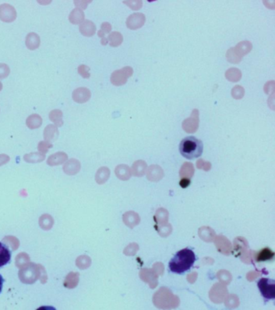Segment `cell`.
Returning a JSON list of instances; mask_svg holds the SVG:
<instances>
[{
    "mask_svg": "<svg viewBox=\"0 0 275 310\" xmlns=\"http://www.w3.org/2000/svg\"><path fill=\"white\" fill-rule=\"evenodd\" d=\"M59 131L55 125L49 124L44 130V138L47 141H52L58 139Z\"/></svg>",
    "mask_w": 275,
    "mask_h": 310,
    "instance_id": "9c48e42d",
    "label": "cell"
},
{
    "mask_svg": "<svg viewBox=\"0 0 275 310\" xmlns=\"http://www.w3.org/2000/svg\"><path fill=\"white\" fill-rule=\"evenodd\" d=\"M37 310H57L53 306H45L40 307Z\"/></svg>",
    "mask_w": 275,
    "mask_h": 310,
    "instance_id": "ac0fdd59",
    "label": "cell"
},
{
    "mask_svg": "<svg viewBox=\"0 0 275 310\" xmlns=\"http://www.w3.org/2000/svg\"><path fill=\"white\" fill-rule=\"evenodd\" d=\"M190 182V180L188 179H183L180 182V185H181L182 187H186V186H188Z\"/></svg>",
    "mask_w": 275,
    "mask_h": 310,
    "instance_id": "e0dca14e",
    "label": "cell"
},
{
    "mask_svg": "<svg viewBox=\"0 0 275 310\" xmlns=\"http://www.w3.org/2000/svg\"><path fill=\"white\" fill-rule=\"evenodd\" d=\"M10 68L7 64L0 63V79H5L10 74Z\"/></svg>",
    "mask_w": 275,
    "mask_h": 310,
    "instance_id": "5bb4252c",
    "label": "cell"
},
{
    "mask_svg": "<svg viewBox=\"0 0 275 310\" xmlns=\"http://www.w3.org/2000/svg\"><path fill=\"white\" fill-rule=\"evenodd\" d=\"M79 31L83 36L86 37H92L95 32V26L92 21H85L81 23L79 26Z\"/></svg>",
    "mask_w": 275,
    "mask_h": 310,
    "instance_id": "8fae6325",
    "label": "cell"
},
{
    "mask_svg": "<svg viewBox=\"0 0 275 310\" xmlns=\"http://www.w3.org/2000/svg\"><path fill=\"white\" fill-rule=\"evenodd\" d=\"M49 119L51 121L54 123V125L58 128V127H62L64 123L63 121V113H62L61 110H53L51 111L50 113L48 114Z\"/></svg>",
    "mask_w": 275,
    "mask_h": 310,
    "instance_id": "4fadbf2b",
    "label": "cell"
},
{
    "mask_svg": "<svg viewBox=\"0 0 275 310\" xmlns=\"http://www.w3.org/2000/svg\"><path fill=\"white\" fill-rule=\"evenodd\" d=\"M257 287L259 288L261 296L265 301L275 299V281L272 279L261 278L257 281Z\"/></svg>",
    "mask_w": 275,
    "mask_h": 310,
    "instance_id": "3957f363",
    "label": "cell"
},
{
    "mask_svg": "<svg viewBox=\"0 0 275 310\" xmlns=\"http://www.w3.org/2000/svg\"><path fill=\"white\" fill-rule=\"evenodd\" d=\"M4 278H3L2 275L0 274V293L2 292V288H3V284H4Z\"/></svg>",
    "mask_w": 275,
    "mask_h": 310,
    "instance_id": "ffe728a7",
    "label": "cell"
},
{
    "mask_svg": "<svg viewBox=\"0 0 275 310\" xmlns=\"http://www.w3.org/2000/svg\"><path fill=\"white\" fill-rule=\"evenodd\" d=\"M17 13L13 6L8 3L0 5V21L5 23H11L16 21Z\"/></svg>",
    "mask_w": 275,
    "mask_h": 310,
    "instance_id": "277c9868",
    "label": "cell"
},
{
    "mask_svg": "<svg viewBox=\"0 0 275 310\" xmlns=\"http://www.w3.org/2000/svg\"><path fill=\"white\" fill-rule=\"evenodd\" d=\"M74 4H75V6H77V7H82V8H86V7H87V3H84V2H80V1H75V2H74Z\"/></svg>",
    "mask_w": 275,
    "mask_h": 310,
    "instance_id": "d6986e66",
    "label": "cell"
},
{
    "mask_svg": "<svg viewBox=\"0 0 275 310\" xmlns=\"http://www.w3.org/2000/svg\"><path fill=\"white\" fill-rule=\"evenodd\" d=\"M72 98L76 103H84L91 98V92L85 87H80L73 90Z\"/></svg>",
    "mask_w": 275,
    "mask_h": 310,
    "instance_id": "52a82bcc",
    "label": "cell"
},
{
    "mask_svg": "<svg viewBox=\"0 0 275 310\" xmlns=\"http://www.w3.org/2000/svg\"><path fill=\"white\" fill-rule=\"evenodd\" d=\"M43 120L41 115L38 114H32L26 119V125L31 130L39 128L42 125Z\"/></svg>",
    "mask_w": 275,
    "mask_h": 310,
    "instance_id": "30bf717a",
    "label": "cell"
},
{
    "mask_svg": "<svg viewBox=\"0 0 275 310\" xmlns=\"http://www.w3.org/2000/svg\"><path fill=\"white\" fill-rule=\"evenodd\" d=\"M84 19H85V15L83 13V11L78 7L72 10V12L69 14V21L73 24L83 23Z\"/></svg>",
    "mask_w": 275,
    "mask_h": 310,
    "instance_id": "7c38bea8",
    "label": "cell"
},
{
    "mask_svg": "<svg viewBox=\"0 0 275 310\" xmlns=\"http://www.w3.org/2000/svg\"><path fill=\"white\" fill-rule=\"evenodd\" d=\"M12 251L7 244L0 242V269L12 261Z\"/></svg>",
    "mask_w": 275,
    "mask_h": 310,
    "instance_id": "5b68a950",
    "label": "cell"
},
{
    "mask_svg": "<svg viewBox=\"0 0 275 310\" xmlns=\"http://www.w3.org/2000/svg\"><path fill=\"white\" fill-rule=\"evenodd\" d=\"M2 89V82H0V91Z\"/></svg>",
    "mask_w": 275,
    "mask_h": 310,
    "instance_id": "44dd1931",
    "label": "cell"
},
{
    "mask_svg": "<svg viewBox=\"0 0 275 310\" xmlns=\"http://www.w3.org/2000/svg\"><path fill=\"white\" fill-rule=\"evenodd\" d=\"M78 73L80 74L83 78H90V68L84 65H81L78 68Z\"/></svg>",
    "mask_w": 275,
    "mask_h": 310,
    "instance_id": "9a60e30c",
    "label": "cell"
},
{
    "mask_svg": "<svg viewBox=\"0 0 275 310\" xmlns=\"http://www.w3.org/2000/svg\"><path fill=\"white\" fill-rule=\"evenodd\" d=\"M179 151L183 157L187 160H194L202 155L204 144L195 136L185 137L179 144Z\"/></svg>",
    "mask_w": 275,
    "mask_h": 310,
    "instance_id": "7a4b0ae2",
    "label": "cell"
},
{
    "mask_svg": "<svg viewBox=\"0 0 275 310\" xmlns=\"http://www.w3.org/2000/svg\"><path fill=\"white\" fill-rule=\"evenodd\" d=\"M196 260L195 252L191 249H182L170 260L169 269L172 273L183 275L191 269Z\"/></svg>",
    "mask_w": 275,
    "mask_h": 310,
    "instance_id": "6da1fadb",
    "label": "cell"
},
{
    "mask_svg": "<svg viewBox=\"0 0 275 310\" xmlns=\"http://www.w3.org/2000/svg\"><path fill=\"white\" fill-rule=\"evenodd\" d=\"M50 147H52V145H51L49 143H48V142L42 141L40 142L39 145H38V149H39V150L47 152V149H48V148H50Z\"/></svg>",
    "mask_w": 275,
    "mask_h": 310,
    "instance_id": "2e32d148",
    "label": "cell"
},
{
    "mask_svg": "<svg viewBox=\"0 0 275 310\" xmlns=\"http://www.w3.org/2000/svg\"><path fill=\"white\" fill-rule=\"evenodd\" d=\"M25 44L27 48L30 50H35L39 48L41 44V38L39 35H37L35 32H30L27 35L25 40Z\"/></svg>",
    "mask_w": 275,
    "mask_h": 310,
    "instance_id": "ba28073f",
    "label": "cell"
},
{
    "mask_svg": "<svg viewBox=\"0 0 275 310\" xmlns=\"http://www.w3.org/2000/svg\"><path fill=\"white\" fill-rule=\"evenodd\" d=\"M275 254L271 248L265 247L255 254L254 260L257 263L271 262L275 260Z\"/></svg>",
    "mask_w": 275,
    "mask_h": 310,
    "instance_id": "8992f818",
    "label": "cell"
}]
</instances>
